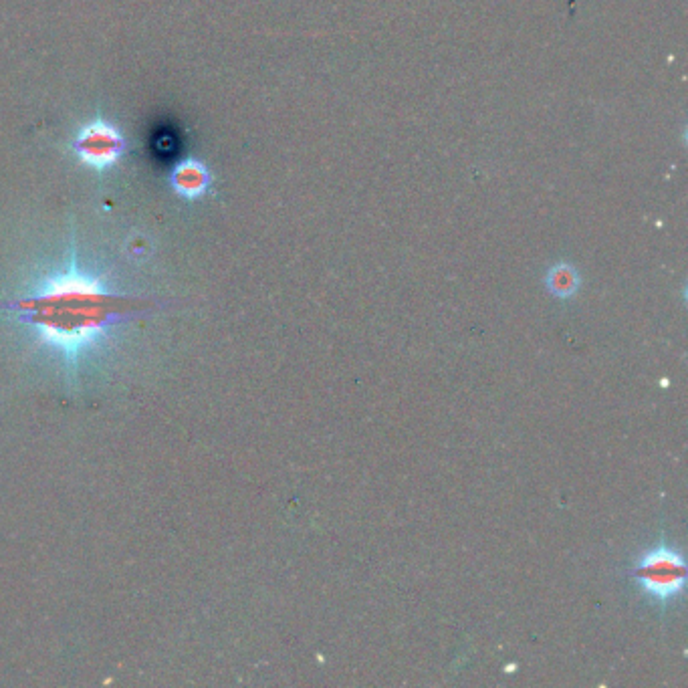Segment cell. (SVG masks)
<instances>
[{"instance_id": "cell-1", "label": "cell", "mask_w": 688, "mask_h": 688, "mask_svg": "<svg viewBox=\"0 0 688 688\" xmlns=\"http://www.w3.org/2000/svg\"><path fill=\"white\" fill-rule=\"evenodd\" d=\"M130 301L136 299L122 293L109 275L81 265L73 245L69 259L37 275L3 311L65 370H79L138 313L128 307Z\"/></svg>"}, {"instance_id": "cell-2", "label": "cell", "mask_w": 688, "mask_h": 688, "mask_svg": "<svg viewBox=\"0 0 688 688\" xmlns=\"http://www.w3.org/2000/svg\"><path fill=\"white\" fill-rule=\"evenodd\" d=\"M634 578L646 596L668 604L684 590L686 565L680 551L668 543H658L638 559Z\"/></svg>"}, {"instance_id": "cell-3", "label": "cell", "mask_w": 688, "mask_h": 688, "mask_svg": "<svg viewBox=\"0 0 688 688\" xmlns=\"http://www.w3.org/2000/svg\"><path fill=\"white\" fill-rule=\"evenodd\" d=\"M126 146L122 130L103 116H97L77 130L71 142V152L85 168L105 172L122 160Z\"/></svg>"}, {"instance_id": "cell-4", "label": "cell", "mask_w": 688, "mask_h": 688, "mask_svg": "<svg viewBox=\"0 0 688 688\" xmlns=\"http://www.w3.org/2000/svg\"><path fill=\"white\" fill-rule=\"evenodd\" d=\"M212 184L210 170L206 168L204 162L188 158L180 162L172 174H170V186L172 190L182 196L184 200H198L204 194H208Z\"/></svg>"}, {"instance_id": "cell-5", "label": "cell", "mask_w": 688, "mask_h": 688, "mask_svg": "<svg viewBox=\"0 0 688 688\" xmlns=\"http://www.w3.org/2000/svg\"><path fill=\"white\" fill-rule=\"evenodd\" d=\"M545 285L557 299H569L580 289V273L569 263L553 265L545 275Z\"/></svg>"}]
</instances>
